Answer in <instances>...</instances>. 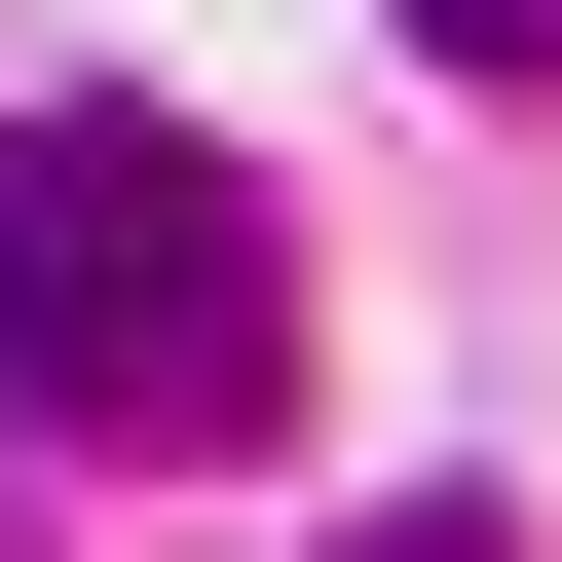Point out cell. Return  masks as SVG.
Returning a JSON list of instances; mask_svg holds the SVG:
<instances>
[{"mask_svg": "<svg viewBox=\"0 0 562 562\" xmlns=\"http://www.w3.org/2000/svg\"><path fill=\"white\" fill-rule=\"evenodd\" d=\"M0 413L38 450H262L301 413V225H262V150H188V113H38L0 150Z\"/></svg>", "mask_w": 562, "mask_h": 562, "instance_id": "obj_1", "label": "cell"}, {"mask_svg": "<svg viewBox=\"0 0 562 562\" xmlns=\"http://www.w3.org/2000/svg\"><path fill=\"white\" fill-rule=\"evenodd\" d=\"M413 38H487V76H562V0H413Z\"/></svg>", "mask_w": 562, "mask_h": 562, "instance_id": "obj_2", "label": "cell"}, {"mask_svg": "<svg viewBox=\"0 0 562 562\" xmlns=\"http://www.w3.org/2000/svg\"><path fill=\"white\" fill-rule=\"evenodd\" d=\"M375 562H525V525H487V487H413V525H375Z\"/></svg>", "mask_w": 562, "mask_h": 562, "instance_id": "obj_3", "label": "cell"}]
</instances>
